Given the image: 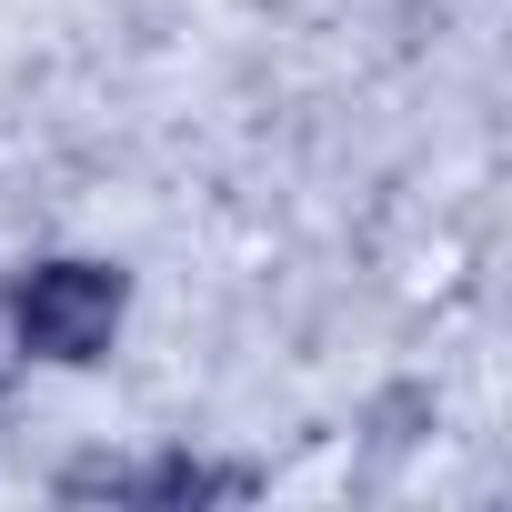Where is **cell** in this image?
I'll return each mask as SVG.
<instances>
[{
	"label": "cell",
	"mask_w": 512,
	"mask_h": 512,
	"mask_svg": "<svg viewBox=\"0 0 512 512\" xmlns=\"http://www.w3.org/2000/svg\"><path fill=\"white\" fill-rule=\"evenodd\" d=\"M121 312H131V282L111 272V262H41L21 292H11V332H21V352L31 362H101L111 352V332H121Z\"/></svg>",
	"instance_id": "obj_1"
}]
</instances>
